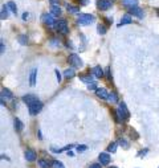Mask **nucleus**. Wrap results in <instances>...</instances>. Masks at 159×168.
Listing matches in <instances>:
<instances>
[{"instance_id":"1","label":"nucleus","mask_w":159,"mask_h":168,"mask_svg":"<svg viewBox=\"0 0 159 168\" xmlns=\"http://www.w3.org/2000/svg\"><path fill=\"white\" fill-rule=\"evenodd\" d=\"M93 21H94V16L89 13H81L77 19V24H80V25H90Z\"/></svg>"},{"instance_id":"2","label":"nucleus","mask_w":159,"mask_h":168,"mask_svg":"<svg viewBox=\"0 0 159 168\" xmlns=\"http://www.w3.org/2000/svg\"><path fill=\"white\" fill-rule=\"evenodd\" d=\"M56 28H57V31L60 32L61 35H66L68 32H69V28H68V23L65 19H60L56 21Z\"/></svg>"},{"instance_id":"3","label":"nucleus","mask_w":159,"mask_h":168,"mask_svg":"<svg viewBox=\"0 0 159 168\" xmlns=\"http://www.w3.org/2000/svg\"><path fill=\"white\" fill-rule=\"evenodd\" d=\"M28 109H29V114L31 115H37L40 111H41V109H43V103L37 99L36 102H33L32 105L28 106Z\"/></svg>"},{"instance_id":"4","label":"nucleus","mask_w":159,"mask_h":168,"mask_svg":"<svg viewBox=\"0 0 159 168\" xmlns=\"http://www.w3.org/2000/svg\"><path fill=\"white\" fill-rule=\"evenodd\" d=\"M68 61H69V64L73 68H81L82 66V60L78 57L77 54H70L69 57H68Z\"/></svg>"},{"instance_id":"5","label":"nucleus","mask_w":159,"mask_h":168,"mask_svg":"<svg viewBox=\"0 0 159 168\" xmlns=\"http://www.w3.org/2000/svg\"><path fill=\"white\" fill-rule=\"evenodd\" d=\"M41 20H43V23L48 24L49 27H53V24H54V16L52 13H43Z\"/></svg>"},{"instance_id":"6","label":"nucleus","mask_w":159,"mask_h":168,"mask_svg":"<svg viewBox=\"0 0 159 168\" xmlns=\"http://www.w3.org/2000/svg\"><path fill=\"white\" fill-rule=\"evenodd\" d=\"M97 7H98L99 11H107L111 7V3L109 2V0H98Z\"/></svg>"},{"instance_id":"7","label":"nucleus","mask_w":159,"mask_h":168,"mask_svg":"<svg viewBox=\"0 0 159 168\" xmlns=\"http://www.w3.org/2000/svg\"><path fill=\"white\" fill-rule=\"evenodd\" d=\"M129 13L133 15V16H137V17L142 19L143 17V9H141L139 7H133V8H129Z\"/></svg>"},{"instance_id":"8","label":"nucleus","mask_w":159,"mask_h":168,"mask_svg":"<svg viewBox=\"0 0 159 168\" xmlns=\"http://www.w3.org/2000/svg\"><path fill=\"white\" fill-rule=\"evenodd\" d=\"M98 159H99V164H101V166H107V164L110 163V156H109V155H107L106 152L99 154Z\"/></svg>"},{"instance_id":"9","label":"nucleus","mask_w":159,"mask_h":168,"mask_svg":"<svg viewBox=\"0 0 159 168\" xmlns=\"http://www.w3.org/2000/svg\"><path fill=\"white\" fill-rule=\"evenodd\" d=\"M36 101H37V97L33 95V94H27V95H24L23 97V102H25L28 106L32 105V103L36 102Z\"/></svg>"},{"instance_id":"10","label":"nucleus","mask_w":159,"mask_h":168,"mask_svg":"<svg viewBox=\"0 0 159 168\" xmlns=\"http://www.w3.org/2000/svg\"><path fill=\"white\" fill-rule=\"evenodd\" d=\"M95 93H97V95L101 99H107V97H109V93H107L106 89H103V87H98L97 90H95Z\"/></svg>"},{"instance_id":"11","label":"nucleus","mask_w":159,"mask_h":168,"mask_svg":"<svg viewBox=\"0 0 159 168\" xmlns=\"http://www.w3.org/2000/svg\"><path fill=\"white\" fill-rule=\"evenodd\" d=\"M91 73H93V75L94 77H97V78H101V77H103V70L101 69V66H94L93 69H91Z\"/></svg>"},{"instance_id":"12","label":"nucleus","mask_w":159,"mask_h":168,"mask_svg":"<svg viewBox=\"0 0 159 168\" xmlns=\"http://www.w3.org/2000/svg\"><path fill=\"white\" fill-rule=\"evenodd\" d=\"M24 156H25V159L28 162H33L36 159V152L33 150H27L25 154H24Z\"/></svg>"},{"instance_id":"13","label":"nucleus","mask_w":159,"mask_h":168,"mask_svg":"<svg viewBox=\"0 0 159 168\" xmlns=\"http://www.w3.org/2000/svg\"><path fill=\"white\" fill-rule=\"evenodd\" d=\"M137 4H138V0H122V5H125L127 8L137 7Z\"/></svg>"},{"instance_id":"14","label":"nucleus","mask_w":159,"mask_h":168,"mask_svg":"<svg viewBox=\"0 0 159 168\" xmlns=\"http://www.w3.org/2000/svg\"><path fill=\"white\" fill-rule=\"evenodd\" d=\"M131 21H133V20H131V15H130V13H126V15L122 16L121 23H119V27H121V25H125V24H130Z\"/></svg>"},{"instance_id":"15","label":"nucleus","mask_w":159,"mask_h":168,"mask_svg":"<svg viewBox=\"0 0 159 168\" xmlns=\"http://www.w3.org/2000/svg\"><path fill=\"white\" fill-rule=\"evenodd\" d=\"M118 110L122 113L123 118H127V117H129V114H130V113H129V110H127V107H126V105H125L123 102L119 103V109H118Z\"/></svg>"},{"instance_id":"16","label":"nucleus","mask_w":159,"mask_h":168,"mask_svg":"<svg viewBox=\"0 0 159 168\" xmlns=\"http://www.w3.org/2000/svg\"><path fill=\"white\" fill-rule=\"evenodd\" d=\"M36 74H37V69H32L31 75H29V83H31V86H35V85H36Z\"/></svg>"},{"instance_id":"17","label":"nucleus","mask_w":159,"mask_h":168,"mask_svg":"<svg viewBox=\"0 0 159 168\" xmlns=\"http://www.w3.org/2000/svg\"><path fill=\"white\" fill-rule=\"evenodd\" d=\"M50 13L53 15V16H56V17H58V16L61 15V9H60L58 5H52V8H50Z\"/></svg>"},{"instance_id":"18","label":"nucleus","mask_w":159,"mask_h":168,"mask_svg":"<svg viewBox=\"0 0 159 168\" xmlns=\"http://www.w3.org/2000/svg\"><path fill=\"white\" fill-rule=\"evenodd\" d=\"M66 9L69 13H80V8L76 7V5H72V4H68L66 5Z\"/></svg>"},{"instance_id":"19","label":"nucleus","mask_w":159,"mask_h":168,"mask_svg":"<svg viewBox=\"0 0 159 168\" xmlns=\"http://www.w3.org/2000/svg\"><path fill=\"white\" fill-rule=\"evenodd\" d=\"M74 75H76L74 69H66L65 71H64V77L65 78H73Z\"/></svg>"},{"instance_id":"20","label":"nucleus","mask_w":159,"mask_h":168,"mask_svg":"<svg viewBox=\"0 0 159 168\" xmlns=\"http://www.w3.org/2000/svg\"><path fill=\"white\" fill-rule=\"evenodd\" d=\"M13 125H15V130H16V131H21V130H23V126H24V125L21 123V121H20V119L15 118Z\"/></svg>"},{"instance_id":"21","label":"nucleus","mask_w":159,"mask_h":168,"mask_svg":"<svg viewBox=\"0 0 159 168\" xmlns=\"http://www.w3.org/2000/svg\"><path fill=\"white\" fill-rule=\"evenodd\" d=\"M80 79H81V81H83L85 83H87V85H89L90 82H93V75H91V74L89 73V75H81V77H80Z\"/></svg>"},{"instance_id":"22","label":"nucleus","mask_w":159,"mask_h":168,"mask_svg":"<svg viewBox=\"0 0 159 168\" xmlns=\"http://www.w3.org/2000/svg\"><path fill=\"white\" fill-rule=\"evenodd\" d=\"M107 99H109L110 102H113V103L118 102V95H117V93H115V91H111V93H109V97H107Z\"/></svg>"},{"instance_id":"23","label":"nucleus","mask_w":159,"mask_h":168,"mask_svg":"<svg viewBox=\"0 0 159 168\" xmlns=\"http://www.w3.org/2000/svg\"><path fill=\"white\" fill-rule=\"evenodd\" d=\"M2 97L3 98H8V99H12L13 98V95H12V93L8 89H3L2 90Z\"/></svg>"},{"instance_id":"24","label":"nucleus","mask_w":159,"mask_h":168,"mask_svg":"<svg viewBox=\"0 0 159 168\" xmlns=\"http://www.w3.org/2000/svg\"><path fill=\"white\" fill-rule=\"evenodd\" d=\"M107 151H109V152H115V151H117V143L115 142H111L109 146H107Z\"/></svg>"},{"instance_id":"25","label":"nucleus","mask_w":159,"mask_h":168,"mask_svg":"<svg viewBox=\"0 0 159 168\" xmlns=\"http://www.w3.org/2000/svg\"><path fill=\"white\" fill-rule=\"evenodd\" d=\"M7 7L9 8V9L13 12V13H16V12H17V7H16V4H15L13 2H8V3H7Z\"/></svg>"},{"instance_id":"26","label":"nucleus","mask_w":159,"mask_h":168,"mask_svg":"<svg viewBox=\"0 0 159 168\" xmlns=\"http://www.w3.org/2000/svg\"><path fill=\"white\" fill-rule=\"evenodd\" d=\"M37 163H39L40 168H49V167H50L49 162H46V160H43V159H40V160H39Z\"/></svg>"},{"instance_id":"27","label":"nucleus","mask_w":159,"mask_h":168,"mask_svg":"<svg viewBox=\"0 0 159 168\" xmlns=\"http://www.w3.org/2000/svg\"><path fill=\"white\" fill-rule=\"evenodd\" d=\"M97 31H98V33H99V35H105V33H106V27H105V25H102V24H98Z\"/></svg>"},{"instance_id":"28","label":"nucleus","mask_w":159,"mask_h":168,"mask_svg":"<svg viewBox=\"0 0 159 168\" xmlns=\"http://www.w3.org/2000/svg\"><path fill=\"white\" fill-rule=\"evenodd\" d=\"M19 41H20V44H21V45H25V44L28 42V37L25 35H20L19 36Z\"/></svg>"},{"instance_id":"29","label":"nucleus","mask_w":159,"mask_h":168,"mask_svg":"<svg viewBox=\"0 0 159 168\" xmlns=\"http://www.w3.org/2000/svg\"><path fill=\"white\" fill-rule=\"evenodd\" d=\"M8 7L7 5H4L3 7V9H2V20H4V19H7L8 17Z\"/></svg>"},{"instance_id":"30","label":"nucleus","mask_w":159,"mask_h":168,"mask_svg":"<svg viewBox=\"0 0 159 168\" xmlns=\"http://www.w3.org/2000/svg\"><path fill=\"white\" fill-rule=\"evenodd\" d=\"M52 167L53 168H64V164L58 160H54V162H52Z\"/></svg>"},{"instance_id":"31","label":"nucleus","mask_w":159,"mask_h":168,"mask_svg":"<svg viewBox=\"0 0 159 168\" xmlns=\"http://www.w3.org/2000/svg\"><path fill=\"white\" fill-rule=\"evenodd\" d=\"M87 89L89 90H97V82H90L89 85H87Z\"/></svg>"},{"instance_id":"32","label":"nucleus","mask_w":159,"mask_h":168,"mask_svg":"<svg viewBox=\"0 0 159 168\" xmlns=\"http://www.w3.org/2000/svg\"><path fill=\"white\" fill-rule=\"evenodd\" d=\"M87 150V146L86 144H80L77 146V151L78 152H83V151H86Z\"/></svg>"},{"instance_id":"33","label":"nucleus","mask_w":159,"mask_h":168,"mask_svg":"<svg viewBox=\"0 0 159 168\" xmlns=\"http://www.w3.org/2000/svg\"><path fill=\"white\" fill-rule=\"evenodd\" d=\"M119 144L123 146L125 148H127V147H129V143H127V142L125 141V139H119Z\"/></svg>"},{"instance_id":"34","label":"nucleus","mask_w":159,"mask_h":168,"mask_svg":"<svg viewBox=\"0 0 159 168\" xmlns=\"http://www.w3.org/2000/svg\"><path fill=\"white\" fill-rule=\"evenodd\" d=\"M56 77H57V81H58V83H60V81H61V74H60L58 70H56Z\"/></svg>"},{"instance_id":"35","label":"nucleus","mask_w":159,"mask_h":168,"mask_svg":"<svg viewBox=\"0 0 159 168\" xmlns=\"http://www.w3.org/2000/svg\"><path fill=\"white\" fill-rule=\"evenodd\" d=\"M28 17H29V13H28V12H24V13H23V20H27Z\"/></svg>"},{"instance_id":"36","label":"nucleus","mask_w":159,"mask_h":168,"mask_svg":"<svg viewBox=\"0 0 159 168\" xmlns=\"http://www.w3.org/2000/svg\"><path fill=\"white\" fill-rule=\"evenodd\" d=\"M52 5H58V0H50Z\"/></svg>"},{"instance_id":"37","label":"nucleus","mask_w":159,"mask_h":168,"mask_svg":"<svg viewBox=\"0 0 159 168\" xmlns=\"http://www.w3.org/2000/svg\"><path fill=\"white\" fill-rule=\"evenodd\" d=\"M78 2L81 3L82 5H86V4H87V2H89V0H78Z\"/></svg>"},{"instance_id":"38","label":"nucleus","mask_w":159,"mask_h":168,"mask_svg":"<svg viewBox=\"0 0 159 168\" xmlns=\"http://www.w3.org/2000/svg\"><path fill=\"white\" fill-rule=\"evenodd\" d=\"M89 168H101V164H91Z\"/></svg>"},{"instance_id":"39","label":"nucleus","mask_w":159,"mask_h":168,"mask_svg":"<svg viewBox=\"0 0 159 168\" xmlns=\"http://www.w3.org/2000/svg\"><path fill=\"white\" fill-rule=\"evenodd\" d=\"M0 50H2V53H4V42L2 40V45H0Z\"/></svg>"},{"instance_id":"40","label":"nucleus","mask_w":159,"mask_h":168,"mask_svg":"<svg viewBox=\"0 0 159 168\" xmlns=\"http://www.w3.org/2000/svg\"><path fill=\"white\" fill-rule=\"evenodd\" d=\"M109 2H110V3H113V2H114V0H109Z\"/></svg>"},{"instance_id":"41","label":"nucleus","mask_w":159,"mask_h":168,"mask_svg":"<svg viewBox=\"0 0 159 168\" xmlns=\"http://www.w3.org/2000/svg\"><path fill=\"white\" fill-rule=\"evenodd\" d=\"M110 168H117V167H110Z\"/></svg>"}]
</instances>
